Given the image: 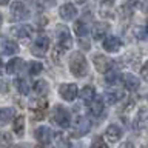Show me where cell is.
<instances>
[{
  "mask_svg": "<svg viewBox=\"0 0 148 148\" xmlns=\"http://www.w3.org/2000/svg\"><path fill=\"white\" fill-rule=\"evenodd\" d=\"M92 62H94V66L99 73H103L106 74L111 68L114 66V60H111L110 57H106L103 54H96L92 57Z\"/></svg>",
  "mask_w": 148,
  "mask_h": 148,
  "instance_id": "52a82bcc",
  "label": "cell"
},
{
  "mask_svg": "<svg viewBox=\"0 0 148 148\" xmlns=\"http://www.w3.org/2000/svg\"><path fill=\"white\" fill-rule=\"evenodd\" d=\"M51 119H53V122L57 125L60 128H68L69 125H71V116H69V111L66 108H63V106H54L53 110V114H51Z\"/></svg>",
  "mask_w": 148,
  "mask_h": 148,
  "instance_id": "3957f363",
  "label": "cell"
},
{
  "mask_svg": "<svg viewBox=\"0 0 148 148\" xmlns=\"http://www.w3.org/2000/svg\"><path fill=\"white\" fill-rule=\"evenodd\" d=\"M56 36H57V51L59 53H65V51L71 49L73 46V39L71 34H69L68 28L63 25H59L56 28Z\"/></svg>",
  "mask_w": 148,
  "mask_h": 148,
  "instance_id": "7a4b0ae2",
  "label": "cell"
},
{
  "mask_svg": "<svg viewBox=\"0 0 148 148\" xmlns=\"http://www.w3.org/2000/svg\"><path fill=\"white\" fill-rule=\"evenodd\" d=\"M59 94H60L62 99H65L66 102H73L77 97V94H79L77 85L76 83H62L60 88H59Z\"/></svg>",
  "mask_w": 148,
  "mask_h": 148,
  "instance_id": "9c48e42d",
  "label": "cell"
},
{
  "mask_svg": "<svg viewBox=\"0 0 148 148\" xmlns=\"http://www.w3.org/2000/svg\"><path fill=\"white\" fill-rule=\"evenodd\" d=\"M42 69H43V66H42L40 62H31L29 66H28V73L31 74V76H36V74H39Z\"/></svg>",
  "mask_w": 148,
  "mask_h": 148,
  "instance_id": "f1b7e54d",
  "label": "cell"
},
{
  "mask_svg": "<svg viewBox=\"0 0 148 148\" xmlns=\"http://www.w3.org/2000/svg\"><path fill=\"white\" fill-rule=\"evenodd\" d=\"M140 74H142V77L145 79V80H148V63H145L142 66V69H140Z\"/></svg>",
  "mask_w": 148,
  "mask_h": 148,
  "instance_id": "1f68e13d",
  "label": "cell"
},
{
  "mask_svg": "<svg viewBox=\"0 0 148 148\" xmlns=\"http://www.w3.org/2000/svg\"><path fill=\"white\" fill-rule=\"evenodd\" d=\"M2 22H3V16L0 14V26H2Z\"/></svg>",
  "mask_w": 148,
  "mask_h": 148,
  "instance_id": "8d00e7d4",
  "label": "cell"
},
{
  "mask_svg": "<svg viewBox=\"0 0 148 148\" xmlns=\"http://www.w3.org/2000/svg\"><path fill=\"white\" fill-rule=\"evenodd\" d=\"M120 136H122V130H120L117 125H110L108 128L105 130V137L108 139L110 142H117L119 139H120Z\"/></svg>",
  "mask_w": 148,
  "mask_h": 148,
  "instance_id": "d6986e66",
  "label": "cell"
},
{
  "mask_svg": "<svg viewBox=\"0 0 148 148\" xmlns=\"http://www.w3.org/2000/svg\"><path fill=\"white\" fill-rule=\"evenodd\" d=\"M23 66H25V62H23L22 59H11L8 62V65H6V73L8 74H18L23 69Z\"/></svg>",
  "mask_w": 148,
  "mask_h": 148,
  "instance_id": "ac0fdd59",
  "label": "cell"
},
{
  "mask_svg": "<svg viewBox=\"0 0 148 148\" xmlns=\"http://www.w3.org/2000/svg\"><path fill=\"white\" fill-rule=\"evenodd\" d=\"M136 122L139 128H147L148 127V110L147 108H140L136 116Z\"/></svg>",
  "mask_w": 148,
  "mask_h": 148,
  "instance_id": "603a6c76",
  "label": "cell"
},
{
  "mask_svg": "<svg viewBox=\"0 0 148 148\" xmlns=\"http://www.w3.org/2000/svg\"><path fill=\"white\" fill-rule=\"evenodd\" d=\"M142 11L148 14V0H143V5H142Z\"/></svg>",
  "mask_w": 148,
  "mask_h": 148,
  "instance_id": "836d02e7",
  "label": "cell"
},
{
  "mask_svg": "<svg viewBox=\"0 0 148 148\" xmlns=\"http://www.w3.org/2000/svg\"><path fill=\"white\" fill-rule=\"evenodd\" d=\"M29 108L32 111V114H34V117L42 119L45 116L46 108H48V102H46L45 99H37L36 102H32V103L29 105Z\"/></svg>",
  "mask_w": 148,
  "mask_h": 148,
  "instance_id": "4fadbf2b",
  "label": "cell"
},
{
  "mask_svg": "<svg viewBox=\"0 0 148 148\" xmlns=\"http://www.w3.org/2000/svg\"><path fill=\"white\" fill-rule=\"evenodd\" d=\"M17 90H18V92L20 94H28L29 92V82H28V79H25V77H20V79H17Z\"/></svg>",
  "mask_w": 148,
  "mask_h": 148,
  "instance_id": "4316f807",
  "label": "cell"
},
{
  "mask_svg": "<svg viewBox=\"0 0 148 148\" xmlns=\"http://www.w3.org/2000/svg\"><path fill=\"white\" fill-rule=\"evenodd\" d=\"M0 69H2V59H0Z\"/></svg>",
  "mask_w": 148,
  "mask_h": 148,
  "instance_id": "f35d334b",
  "label": "cell"
},
{
  "mask_svg": "<svg viewBox=\"0 0 148 148\" xmlns=\"http://www.w3.org/2000/svg\"><path fill=\"white\" fill-rule=\"evenodd\" d=\"M12 130L17 136H22V134L25 133V117H23V116H17V117L12 120Z\"/></svg>",
  "mask_w": 148,
  "mask_h": 148,
  "instance_id": "44dd1931",
  "label": "cell"
},
{
  "mask_svg": "<svg viewBox=\"0 0 148 148\" xmlns=\"http://www.w3.org/2000/svg\"><path fill=\"white\" fill-rule=\"evenodd\" d=\"M147 34H148V26H147Z\"/></svg>",
  "mask_w": 148,
  "mask_h": 148,
  "instance_id": "ab89813d",
  "label": "cell"
},
{
  "mask_svg": "<svg viewBox=\"0 0 148 148\" xmlns=\"http://www.w3.org/2000/svg\"><path fill=\"white\" fill-rule=\"evenodd\" d=\"M122 82H123L125 88L130 91H137L139 86H140V80L134 74H125V76H122Z\"/></svg>",
  "mask_w": 148,
  "mask_h": 148,
  "instance_id": "e0dca14e",
  "label": "cell"
},
{
  "mask_svg": "<svg viewBox=\"0 0 148 148\" xmlns=\"http://www.w3.org/2000/svg\"><path fill=\"white\" fill-rule=\"evenodd\" d=\"M59 16H60V18H63V20H73V18L77 16V8L74 6L73 3H65L59 9Z\"/></svg>",
  "mask_w": 148,
  "mask_h": 148,
  "instance_id": "5bb4252c",
  "label": "cell"
},
{
  "mask_svg": "<svg viewBox=\"0 0 148 148\" xmlns=\"http://www.w3.org/2000/svg\"><path fill=\"white\" fill-rule=\"evenodd\" d=\"M79 96H80V99L85 102V103H90V102L96 97V90H94V86H91V85L83 86L82 91L79 92Z\"/></svg>",
  "mask_w": 148,
  "mask_h": 148,
  "instance_id": "ffe728a7",
  "label": "cell"
},
{
  "mask_svg": "<svg viewBox=\"0 0 148 148\" xmlns=\"http://www.w3.org/2000/svg\"><path fill=\"white\" fill-rule=\"evenodd\" d=\"M74 32H76V36H77V39H79V43H80L82 48L90 49V40H88V28H86V25H85V23H83L82 20L74 22Z\"/></svg>",
  "mask_w": 148,
  "mask_h": 148,
  "instance_id": "277c9868",
  "label": "cell"
},
{
  "mask_svg": "<svg viewBox=\"0 0 148 148\" xmlns=\"http://www.w3.org/2000/svg\"><path fill=\"white\" fill-rule=\"evenodd\" d=\"M106 83H110V85H116V83H117L119 80H122V76H120L119 73H114V71H110L106 73Z\"/></svg>",
  "mask_w": 148,
  "mask_h": 148,
  "instance_id": "83f0119b",
  "label": "cell"
},
{
  "mask_svg": "<svg viewBox=\"0 0 148 148\" xmlns=\"http://www.w3.org/2000/svg\"><path fill=\"white\" fill-rule=\"evenodd\" d=\"M122 48V40L117 36H106L103 40V49L108 53H117Z\"/></svg>",
  "mask_w": 148,
  "mask_h": 148,
  "instance_id": "8fae6325",
  "label": "cell"
},
{
  "mask_svg": "<svg viewBox=\"0 0 148 148\" xmlns=\"http://www.w3.org/2000/svg\"><path fill=\"white\" fill-rule=\"evenodd\" d=\"M2 49L6 56H12V54L18 53V45L14 40H5L3 45H2Z\"/></svg>",
  "mask_w": 148,
  "mask_h": 148,
  "instance_id": "7402d4cb",
  "label": "cell"
},
{
  "mask_svg": "<svg viewBox=\"0 0 148 148\" xmlns=\"http://www.w3.org/2000/svg\"><path fill=\"white\" fill-rule=\"evenodd\" d=\"M6 90H8V86H6V83H5V82H2V80H0V92H6Z\"/></svg>",
  "mask_w": 148,
  "mask_h": 148,
  "instance_id": "d6a6232c",
  "label": "cell"
},
{
  "mask_svg": "<svg viewBox=\"0 0 148 148\" xmlns=\"http://www.w3.org/2000/svg\"><path fill=\"white\" fill-rule=\"evenodd\" d=\"M48 49H49V39L46 36H39L34 40V43H32L31 53L37 56V57H43L48 53Z\"/></svg>",
  "mask_w": 148,
  "mask_h": 148,
  "instance_id": "5b68a950",
  "label": "cell"
},
{
  "mask_svg": "<svg viewBox=\"0 0 148 148\" xmlns=\"http://www.w3.org/2000/svg\"><path fill=\"white\" fill-rule=\"evenodd\" d=\"M48 90H49V86L45 80H37L34 83V92L37 96H45L48 92Z\"/></svg>",
  "mask_w": 148,
  "mask_h": 148,
  "instance_id": "484cf974",
  "label": "cell"
},
{
  "mask_svg": "<svg viewBox=\"0 0 148 148\" xmlns=\"http://www.w3.org/2000/svg\"><path fill=\"white\" fill-rule=\"evenodd\" d=\"M91 130V122H90V119H86V117H77L76 119V122H74V128H73V134H76L77 137H80V136H85V134L88 133Z\"/></svg>",
  "mask_w": 148,
  "mask_h": 148,
  "instance_id": "30bf717a",
  "label": "cell"
},
{
  "mask_svg": "<svg viewBox=\"0 0 148 148\" xmlns=\"http://www.w3.org/2000/svg\"><path fill=\"white\" fill-rule=\"evenodd\" d=\"M90 113H91V116H94V117H99V116H102L103 114V111H105V100H103V97H94L90 103Z\"/></svg>",
  "mask_w": 148,
  "mask_h": 148,
  "instance_id": "7c38bea8",
  "label": "cell"
},
{
  "mask_svg": "<svg viewBox=\"0 0 148 148\" xmlns=\"http://www.w3.org/2000/svg\"><path fill=\"white\" fill-rule=\"evenodd\" d=\"M12 143V136L9 133L0 134V145H11Z\"/></svg>",
  "mask_w": 148,
  "mask_h": 148,
  "instance_id": "f546056e",
  "label": "cell"
},
{
  "mask_svg": "<svg viewBox=\"0 0 148 148\" xmlns=\"http://www.w3.org/2000/svg\"><path fill=\"white\" fill-rule=\"evenodd\" d=\"M123 97H125V92H123V90H119V88H111V90H106V92H105V99L110 105H116Z\"/></svg>",
  "mask_w": 148,
  "mask_h": 148,
  "instance_id": "2e32d148",
  "label": "cell"
},
{
  "mask_svg": "<svg viewBox=\"0 0 148 148\" xmlns=\"http://www.w3.org/2000/svg\"><path fill=\"white\" fill-rule=\"evenodd\" d=\"M9 0H0V6H5V5H8Z\"/></svg>",
  "mask_w": 148,
  "mask_h": 148,
  "instance_id": "d590c367",
  "label": "cell"
},
{
  "mask_svg": "<svg viewBox=\"0 0 148 148\" xmlns=\"http://www.w3.org/2000/svg\"><path fill=\"white\" fill-rule=\"evenodd\" d=\"M137 5V0H128V6H131V8H134Z\"/></svg>",
  "mask_w": 148,
  "mask_h": 148,
  "instance_id": "e575fe53",
  "label": "cell"
},
{
  "mask_svg": "<svg viewBox=\"0 0 148 148\" xmlns=\"http://www.w3.org/2000/svg\"><path fill=\"white\" fill-rule=\"evenodd\" d=\"M69 71L76 77H83L88 74V62L82 53H74L69 57Z\"/></svg>",
  "mask_w": 148,
  "mask_h": 148,
  "instance_id": "6da1fadb",
  "label": "cell"
},
{
  "mask_svg": "<svg viewBox=\"0 0 148 148\" xmlns=\"http://www.w3.org/2000/svg\"><path fill=\"white\" fill-rule=\"evenodd\" d=\"M110 29V25L105 22H99L92 26V31H91V36L94 40H102L103 37H106V32Z\"/></svg>",
  "mask_w": 148,
  "mask_h": 148,
  "instance_id": "9a60e30c",
  "label": "cell"
},
{
  "mask_svg": "<svg viewBox=\"0 0 148 148\" xmlns=\"http://www.w3.org/2000/svg\"><path fill=\"white\" fill-rule=\"evenodd\" d=\"M29 17V11L26 9V6L22 2H12L11 5V20L14 22H22L25 18Z\"/></svg>",
  "mask_w": 148,
  "mask_h": 148,
  "instance_id": "8992f818",
  "label": "cell"
},
{
  "mask_svg": "<svg viewBox=\"0 0 148 148\" xmlns=\"http://www.w3.org/2000/svg\"><path fill=\"white\" fill-rule=\"evenodd\" d=\"M16 32H17V37H20V39H23V40H28V39L32 36L34 29H32L31 25H22Z\"/></svg>",
  "mask_w": 148,
  "mask_h": 148,
  "instance_id": "cb8c5ba5",
  "label": "cell"
},
{
  "mask_svg": "<svg viewBox=\"0 0 148 148\" xmlns=\"http://www.w3.org/2000/svg\"><path fill=\"white\" fill-rule=\"evenodd\" d=\"M14 117V110L12 108H3L0 110V125H6L9 120Z\"/></svg>",
  "mask_w": 148,
  "mask_h": 148,
  "instance_id": "d4e9b609",
  "label": "cell"
},
{
  "mask_svg": "<svg viewBox=\"0 0 148 148\" xmlns=\"http://www.w3.org/2000/svg\"><path fill=\"white\" fill-rule=\"evenodd\" d=\"M34 137L40 145H49L54 139V133L49 127H39L34 131Z\"/></svg>",
  "mask_w": 148,
  "mask_h": 148,
  "instance_id": "ba28073f",
  "label": "cell"
},
{
  "mask_svg": "<svg viewBox=\"0 0 148 148\" xmlns=\"http://www.w3.org/2000/svg\"><path fill=\"white\" fill-rule=\"evenodd\" d=\"M97 145H100V147H105L106 143L103 142V139H102V137H96L94 140L91 142V147H97Z\"/></svg>",
  "mask_w": 148,
  "mask_h": 148,
  "instance_id": "4dcf8cb0",
  "label": "cell"
},
{
  "mask_svg": "<svg viewBox=\"0 0 148 148\" xmlns=\"http://www.w3.org/2000/svg\"><path fill=\"white\" fill-rule=\"evenodd\" d=\"M77 3H85V0H76Z\"/></svg>",
  "mask_w": 148,
  "mask_h": 148,
  "instance_id": "74e56055",
  "label": "cell"
}]
</instances>
